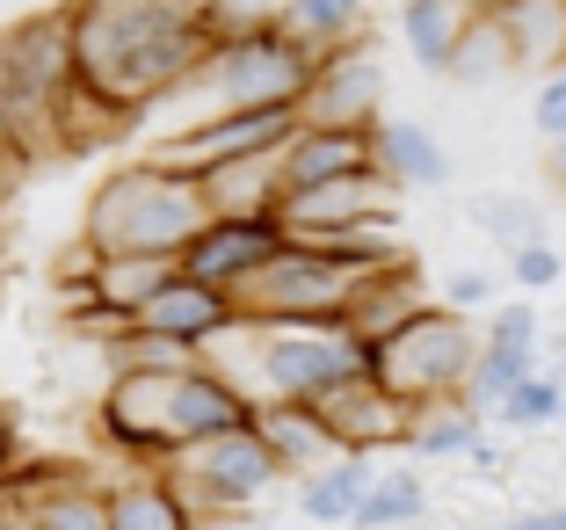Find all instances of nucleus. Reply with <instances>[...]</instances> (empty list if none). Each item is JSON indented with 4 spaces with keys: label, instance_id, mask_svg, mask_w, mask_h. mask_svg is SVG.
<instances>
[{
    "label": "nucleus",
    "instance_id": "obj_1",
    "mask_svg": "<svg viewBox=\"0 0 566 530\" xmlns=\"http://www.w3.org/2000/svg\"><path fill=\"white\" fill-rule=\"evenodd\" d=\"M81 87L117 102L124 116L160 110L211 59L203 0H66Z\"/></svg>",
    "mask_w": 566,
    "mask_h": 530
},
{
    "label": "nucleus",
    "instance_id": "obj_2",
    "mask_svg": "<svg viewBox=\"0 0 566 530\" xmlns=\"http://www.w3.org/2000/svg\"><path fill=\"white\" fill-rule=\"evenodd\" d=\"M211 226V197L189 167H167L160 153H138V160H117L87 189L81 211V240L95 254H175Z\"/></svg>",
    "mask_w": 566,
    "mask_h": 530
},
{
    "label": "nucleus",
    "instance_id": "obj_3",
    "mask_svg": "<svg viewBox=\"0 0 566 530\" xmlns=\"http://www.w3.org/2000/svg\"><path fill=\"white\" fill-rule=\"evenodd\" d=\"M248 334V393L254 407L262 399H319L334 393L342 378L370 371V349L349 334V320H298V328H254L240 320Z\"/></svg>",
    "mask_w": 566,
    "mask_h": 530
},
{
    "label": "nucleus",
    "instance_id": "obj_4",
    "mask_svg": "<svg viewBox=\"0 0 566 530\" xmlns=\"http://www.w3.org/2000/svg\"><path fill=\"white\" fill-rule=\"evenodd\" d=\"M486 334L472 328V313L436 299L429 313H415L400 334H385L370 349V371H378L385 393H400L407 407H429V399H458L472 385V364H480Z\"/></svg>",
    "mask_w": 566,
    "mask_h": 530
},
{
    "label": "nucleus",
    "instance_id": "obj_5",
    "mask_svg": "<svg viewBox=\"0 0 566 530\" xmlns=\"http://www.w3.org/2000/svg\"><path fill=\"white\" fill-rule=\"evenodd\" d=\"M240 320L254 328H298V320H342L356 299V269L334 262V254L305 248V240H283L262 269L233 291Z\"/></svg>",
    "mask_w": 566,
    "mask_h": 530
},
{
    "label": "nucleus",
    "instance_id": "obj_6",
    "mask_svg": "<svg viewBox=\"0 0 566 530\" xmlns=\"http://www.w3.org/2000/svg\"><path fill=\"white\" fill-rule=\"evenodd\" d=\"M167 472H175V487L189 495V509H197L203 523L254 509V501H262L276 480H291V472L276 465V450H269V436L254 429V422H248V429L211 436V444H197V450H182Z\"/></svg>",
    "mask_w": 566,
    "mask_h": 530
},
{
    "label": "nucleus",
    "instance_id": "obj_7",
    "mask_svg": "<svg viewBox=\"0 0 566 530\" xmlns=\"http://www.w3.org/2000/svg\"><path fill=\"white\" fill-rule=\"evenodd\" d=\"M291 132H298V102H254V110H218V116H203V124H182V132L153 138L146 153H160L167 167L203 175V167H218V160L283 153V138H291Z\"/></svg>",
    "mask_w": 566,
    "mask_h": 530
},
{
    "label": "nucleus",
    "instance_id": "obj_8",
    "mask_svg": "<svg viewBox=\"0 0 566 530\" xmlns=\"http://www.w3.org/2000/svg\"><path fill=\"white\" fill-rule=\"evenodd\" d=\"M385 116V59L370 37L334 44L313 59V81L298 95V124H378Z\"/></svg>",
    "mask_w": 566,
    "mask_h": 530
},
{
    "label": "nucleus",
    "instance_id": "obj_9",
    "mask_svg": "<svg viewBox=\"0 0 566 530\" xmlns=\"http://www.w3.org/2000/svg\"><path fill=\"white\" fill-rule=\"evenodd\" d=\"M313 407L327 415L334 444H342V450H364V458H378V450H407V436H415V407H407L400 393H385L378 371L342 378L334 393H319Z\"/></svg>",
    "mask_w": 566,
    "mask_h": 530
},
{
    "label": "nucleus",
    "instance_id": "obj_10",
    "mask_svg": "<svg viewBox=\"0 0 566 530\" xmlns=\"http://www.w3.org/2000/svg\"><path fill=\"white\" fill-rule=\"evenodd\" d=\"M407 189L378 167L364 175H342V183H313V189H291L283 197V232H327V226H364V218H400Z\"/></svg>",
    "mask_w": 566,
    "mask_h": 530
},
{
    "label": "nucleus",
    "instance_id": "obj_11",
    "mask_svg": "<svg viewBox=\"0 0 566 530\" xmlns=\"http://www.w3.org/2000/svg\"><path fill=\"white\" fill-rule=\"evenodd\" d=\"M283 240H291V232H283V218H211V226H203L197 240L182 248V269L197 283L240 291V283H248L254 269L283 248Z\"/></svg>",
    "mask_w": 566,
    "mask_h": 530
},
{
    "label": "nucleus",
    "instance_id": "obj_12",
    "mask_svg": "<svg viewBox=\"0 0 566 530\" xmlns=\"http://www.w3.org/2000/svg\"><path fill=\"white\" fill-rule=\"evenodd\" d=\"M283 167V197L313 183H342V175H364L378 167V124H298L276 153Z\"/></svg>",
    "mask_w": 566,
    "mask_h": 530
},
{
    "label": "nucleus",
    "instance_id": "obj_13",
    "mask_svg": "<svg viewBox=\"0 0 566 530\" xmlns=\"http://www.w3.org/2000/svg\"><path fill=\"white\" fill-rule=\"evenodd\" d=\"M132 328L175 334V342H189V349H203V356H211V349L240 328V299H233V291H218V283H197V277L182 269V277L167 283V291L132 320Z\"/></svg>",
    "mask_w": 566,
    "mask_h": 530
},
{
    "label": "nucleus",
    "instance_id": "obj_14",
    "mask_svg": "<svg viewBox=\"0 0 566 530\" xmlns=\"http://www.w3.org/2000/svg\"><path fill=\"white\" fill-rule=\"evenodd\" d=\"M429 277H421V262L415 254H400V262H385V269H370V277H356V299H349V334L364 349H378L385 334H400L415 313H429Z\"/></svg>",
    "mask_w": 566,
    "mask_h": 530
},
{
    "label": "nucleus",
    "instance_id": "obj_15",
    "mask_svg": "<svg viewBox=\"0 0 566 530\" xmlns=\"http://www.w3.org/2000/svg\"><path fill=\"white\" fill-rule=\"evenodd\" d=\"M8 495L36 516V530H109V487L81 480V472H59V465H44V472H15Z\"/></svg>",
    "mask_w": 566,
    "mask_h": 530
},
{
    "label": "nucleus",
    "instance_id": "obj_16",
    "mask_svg": "<svg viewBox=\"0 0 566 530\" xmlns=\"http://www.w3.org/2000/svg\"><path fill=\"white\" fill-rule=\"evenodd\" d=\"M254 429L269 436V450H276L283 472H298V480L342 458V444H334L327 415H319L313 399H262V407H254Z\"/></svg>",
    "mask_w": 566,
    "mask_h": 530
},
{
    "label": "nucleus",
    "instance_id": "obj_17",
    "mask_svg": "<svg viewBox=\"0 0 566 530\" xmlns=\"http://www.w3.org/2000/svg\"><path fill=\"white\" fill-rule=\"evenodd\" d=\"M109 530H203V516L167 465H138L132 480H109Z\"/></svg>",
    "mask_w": 566,
    "mask_h": 530
},
{
    "label": "nucleus",
    "instance_id": "obj_18",
    "mask_svg": "<svg viewBox=\"0 0 566 530\" xmlns=\"http://www.w3.org/2000/svg\"><path fill=\"white\" fill-rule=\"evenodd\" d=\"M494 22L509 37L516 73H559L566 66V0H494Z\"/></svg>",
    "mask_w": 566,
    "mask_h": 530
},
{
    "label": "nucleus",
    "instance_id": "obj_19",
    "mask_svg": "<svg viewBox=\"0 0 566 530\" xmlns=\"http://www.w3.org/2000/svg\"><path fill=\"white\" fill-rule=\"evenodd\" d=\"M211 218H276L283 211V167L276 153H248V160H218L197 175Z\"/></svg>",
    "mask_w": 566,
    "mask_h": 530
},
{
    "label": "nucleus",
    "instance_id": "obj_20",
    "mask_svg": "<svg viewBox=\"0 0 566 530\" xmlns=\"http://www.w3.org/2000/svg\"><path fill=\"white\" fill-rule=\"evenodd\" d=\"M378 175H392L400 189H443L450 146L429 124H415V116H378Z\"/></svg>",
    "mask_w": 566,
    "mask_h": 530
},
{
    "label": "nucleus",
    "instance_id": "obj_21",
    "mask_svg": "<svg viewBox=\"0 0 566 530\" xmlns=\"http://www.w3.org/2000/svg\"><path fill=\"white\" fill-rule=\"evenodd\" d=\"M378 472H385L378 458L342 450L334 465H319V472H305V480H298V516H305V523H356L364 495L378 487Z\"/></svg>",
    "mask_w": 566,
    "mask_h": 530
},
{
    "label": "nucleus",
    "instance_id": "obj_22",
    "mask_svg": "<svg viewBox=\"0 0 566 530\" xmlns=\"http://www.w3.org/2000/svg\"><path fill=\"white\" fill-rule=\"evenodd\" d=\"M392 22H400L407 59L443 81L450 51H458V37H465V22H472V0H400V15H392Z\"/></svg>",
    "mask_w": 566,
    "mask_h": 530
},
{
    "label": "nucleus",
    "instance_id": "obj_23",
    "mask_svg": "<svg viewBox=\"0 0 566 530\" xmlns=\"http://www.w3.org/2000/svg\"><path fill=\"white\" fill-rule=\"evenodd\" d=\"M175 277H182V262H175V254H102L95 291H102V305H109V313L138 320Z\"/></svg>",
    "mask_w": 566,
    "mask_h": 530
},
{
    "label": "nucleus",
    "instance_id": "obj_24",
    "mask_svg": "<svg viewBox=\"0 0 566 530\" xmlns=\"http://www.w3.org/2000/svg\"><path fill=\"white\" fill-rule=\"evenodd\" d=\"M480 444H486V415L472 407L465 393L415 407V436H407V450H415V458H472Z\"/></svg>",
    "mask_w": 566,
    "mask_h": 530
},
{
    "label": "nucleus",
    "instance_id": "obj_25",
    "mask_svg": "<svg viewBox=\"0 0 566 530\" xmlns=\"http://www.w3.org/2000/svg\"><path fill=\"white\" fill-rule=\"evenodd\" d=\"M276 22L298 37L313 59H319V51H334V44H356V37H370L364 0H276Z\"/></svg>",
    "mask_w": 566,
    "mask_h": 530
},
{
    "label": "nucleus",
    "instance_id": "obj_26",
    "mask_svg": "<svg viewBox=\"0 0 566 530\" xmlns=\"http://www.w3.org/2000/svg\"><path fill=\"white\" fill-rule=\"evenodd\" d=\"M509 73H516V59H509V37H501L494 8H472V22H465V37H458V51H450L443 81L450 87H494V81H509Z\"/></svg>",
    "mask_w": 566,
    "mask_h": 530
},
{
    "label": "nucleus",
    "instance_id": "obj_27",
    "mask_svg": "<svg viewBox=\"0 0 566 530\" xmlns=\"http://www.w3.org/2000/svg\"><path fill=\"white\" fill-rule=\"evenodd\" d=\"M421 516H429V487H421V472H415V465H385L349 530H407V523H421Z\"/></svg>",
    "mask_w": 566,
    "mask_h": 530
},
{
    "label": "nucleus",
    "instance_id": "obj_28",
    "mask_svg": "<svg viewBox=\"0 0 566 530\" xmlns=\"http://www.w3.org/2000/svg\"><path fill=\"white\" fill-rule=\"evenodd\" d=\"M566 415V378H552V371H531L523 385H509L494 407V429L509 436H531V429H552V422Z\"/></svg>",
    "mask_w": 566,
    "mask_h": 530
},
{
    "label": "nucleus",
    "instance_id": "obj_29",
    "mask_svg": "<svg viewBox=\"0 0 566 530\" xmlns=\"http://www.w3.org/2000/svg\"><path fill=\"white\" fill-rule=\"evenodd\" d=\"M472 226L494 232L509 254L531 248V240H545V211H537L531 197H509V189H486V197H472Z\"/></svg>",
    "mask_w": 566,
    "mask_h": 530
},
{
    "label": "nucleus",
    "instance_id": "obj_30",
    "mask_svg": "<svg viewBox=\"0 0 566 530\" xmlns=\"http://www.w3.org/2000/svg\"><path fill=\"white\" fill-rule=\"evenodd\" d=\"M486 342L494 349H537L545 342V320H537L531 299H509V305H494V320H486Z\"/></svg>",
    "mask_w": 566,
    "mask_h": 530
},
{
    "label": "nucleus",
    "instance_id": "obj_31",
    "mask_svg": "<svg viewBox=\"0 0 566 530\" xmlns=\"http://www.w3.org/2000/svg\"><path fill=\"white\" fill-rule=\"evenodd\" d=\"M559 277H566V254L552 248V240H531V248L509 254V283H516V291H552Z\"/></svg>",
    "mask_w": 566,
    "mask_h": 530
},
{
    "label": "nucleus",
    "instance_id": "obj_32",
    "mask_svg": "<svg viewBox=\"0 0 566 530\" xmlns=\"http://www.w3.org/2000/svg\"><path fill=\"white\" fill-rule=\"evenodd\" d=\"M531 132H537V146H559V138H566V66L537 81V95H531Z\"/></svg>",
    "mask_w": 566,
    "mask_h": 530
},
{
    "label": "nucleus",
    "instance_id": "obj_33",
    "mask_svg": "<svg viewBox=\"0 0 566 530\" xmlns=\"http://www.w3.org/2000/svg\"><path fill=\"white\" fill-rule=\"evenodd\" d=\"M501 283L486 277V269H450L443 277V305H458V313H480V305H494Z\"/></svg>",
    "mask_w": 566,
    "mask_h": 530
},
{
    "label": "nucleus",
    "instance_id": "obj_34",
    "mask_svg": "<svg viewBox=\"0 0 566 530\" xmlns=\"http://www.w3.org/2000/svg\"><path fill=\"white\" fill-rule=\"evenodd\" d=\"M15 458H22V415L0 399V495H8V487H15V472H22Z\"/></svg>",
    "mask_w": 566,
    "mask_h": 530
},
{
    "label": "nucleus",
    "instance_id": "obj_35",
    "mask_svg": "<svg viewBox=\"0 0 566 530\" xmlns=\"http://www.w3.org/2000/svg\"><path fill=\"white\" fill-rule=\"evenodd\" d=\"M501 530H566V501L559 509H537V516H516V523H501Z\"/></svg>",
    "mask_w": 566,
    "mask_h": 530
},
{
    "label": "nucleus",
    "instance_id": "obj_36",
    "mask_svg": "<svg viewBox=\"0 0 566 530\" xmlns=\"http://www.w3.org/2000/svg\"><path fill=\"white\" fill-rule=\"evenodd\" d=\"M0 530H36V516H30V509H22V501H15V495H0Z\"/></svg>",
    "mask_w": 566,
    "mask_h": 530
},
{
    "label": "nucleus",
    "instance_id": "obj_37",
    "mask_svg": "<svg viewBox=\"0 0 566 530\" xmlns=\"http://www.w3.org/2000/svg\"><path fill=\"white\" fill-rule=\"evenodd\" d=\"M545 175H552V189H566V138H559V146H545Z\"/></svg>",
    "mask_w": 566,
    "mask_h": 530
},
{
    "label": "nucleus",
    "instance_id": "obj_38",
    "mask_svg": "<svg viewBox=\"0 0 566 530\" xmlns=\"http://www.w3.org/2000/svg\"><path fill=\"white\" fill-rule=\"evenodd\" d=\"M552 349H559V356H566V320H559V334H552Z\"/></svg>",
    "mask_w": 566,
    "mask_h": 530
},
{
    "label": "nucleus",
    "instance_id": "obj_39",
    "mask_svg": "<svg viewBox=\"0 0 566 530\" xmlns=\"http://www.w3.org/2000/svg\"><path fill=\"white\" fill-rule=\"evenodd\" d=\"M0 175H8V167H0Z\"/></svg>",
    "mask_w": 566,
    "mask_h": 530
},
{
    "label": "nucleus",
    "instance_id": "obj_40",
    "mask_svg": "<svg viewBox=\"0 0 566 530\" xmlns=\"http://www.w3.org/2000/svg\"><path fill=\"white\" fill-rule=\"evenodd\" d=\"M494 530H501V523H494Z\"/></svg>",
    "mask_w": 566,
    "mask_h": 530
}]
</instances>
